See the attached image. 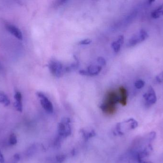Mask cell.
Segmentation results:
<instances>
[{"mask_svg": "<svg viewBox=\"0 0 163 163\" xmlns=\"http://www.w3.org/2000/svg\"><path fill=\"white\" fill-rule=\"evenodd\" d=\"M81 133L83 137L85 140H88L90 138L94 137L96 135L95 132L93 129L91 130H86L85 129H83L81 130Z\"/></svg>", "mask_w": 163, "mask_h": 163, "instance_id": "13", "label": "cell"}, {"mask_svg": "<svg viewBox=\"0 0 163 163\" xmlns=\"http://www.w3.org/2000/svg\"><path fill=\"white\" fill-rule=\"evenodd\" d=\"M0 103L5 107H8L10 104V100L4 92L0 91Z\"/></svg>", "mask_w": 163, "mask_h": 163, "instance_id": "14", "label": "cell"}, {"mask_svg": "<svg viewBox=\"0 0 163 163\" xmlns=\"http://www.w3.org/2000/svg\"><path fill=\"white\" fill-rule=\"evenodd\" d=\"M6 28L9 32L14 37L20 40H23V33L18 28L14 25L9 24L6 25Z\"/></svg>", "mask_w": 163, "mask_h": 163, "instance_id": "9", "label": "cell"}, {"mask_svg": "<svg viewBox=\"0 0 163 163\" xmlns=\"http://www.w3.org/2000/svg\"><path fill=\"white\" fill-rule=\"evenodd\" d=\"M92 42V40L90 39L87 38V39H85L82 40L79 42V44L81 45H88L90 44Z\"/></svg>", "mask_w": 163, "mask_h": 163, "instance_id": "22", "label": "cell"}, {"mask_svg": "<svg viewBox=\"0 0 163 163\" xmlns=\"http://www.w3.org/2000/svg\"><path fill=\"white\" fill-rule=\"evenodd\" d=\"M138 163H152V162H149V161H145L144 160H142L140 162H138Z\"/></svg>", "mask_w": 163, "mask_h": 163, "instance_id": "26", "label": "cell"}, {"mask_svg": "<svg viewBox=\"0 0 163 163\" xmlns=\"http://www.w3.org/2000/svg\"><path fill=\"white\" fill-rule=\"evenodd\" d=\"M124 42V36L122 35L119 36L117 40L113 42L111 45L112 48L115 53H118L120 50Z\"/></svg>", "mask_w": 163, "mask_h": 163, "instance_id": "12", "label": "cell"}, {"mask_svg": "<svg viewBox=\"0 0 163 163\" xmlns=\"http://www.w3.org/2000/svg\"><path fill=\"white\" fill-rule=\"evenodd\" d=\"M143 98L145 101V105L148 106H151L156 103L157 101L156 94L151 86L149 87L148 92L143 95Z\"/></svg>", "mask_w": 163, "mask_h": 163, "instance_id": "7", "label": "cell"}, {"mask_svg": "<svg viewBox=\"0 0 163 163\" xmlns=\"http://www.w3.org/2000/svg\"><path fill=\"white\" fill-rule=\"evenodd\" d=\"M36 95L39 98L41 104L47 112L52 113L54 112V106L49 99L41 92H37Z\"/></svg>", "mask_w": 163, "mask_h": 163, "instance_id": "6", "label": "cell"}, {"mask_svg": "<svg viewBox=\"0 0 163 163\" xmlns=\"http://www.w3.org/2000/svg\"><path fill=\"white\" fill-rule=\"evenodd\" d=\"M156 81L159 83L163 82V71L160 73L159 74L156 76Z\"/></svg>", "mask_w": 163, "mask_h": 163, "instance_id": "24", "label": "cell"}, {"mask_svg": "<svg viewBox=\"0 0 163 163\" xmlns=\"http://www.w3.org/2000/svg\"><path fill=\"white\" fill-rule=\"evenodd\" d=\"M145 82L142 80H138L135 82V87L137 89H141L144 87Z\"/></svg>", "mask_w": 163, "mask_h": 163, "instance_id": "18", "label": "cell"}, {"mask_svg": "<svg viewBox=\"0 0 163 163\" xmlns=\"http://www.w3.org/2000/svg\"><path fill=\"white\" fill-rule=\"evenodd\" d=\"M17 143V140L15 135L14 133H12L10 136L9 144L11 145H15Z\"/></svg>", "mask_w": 163, "mask_h": 163, "instance_id": "20", "label": "cell"}, {"mask_svg": "<svg viewBox=\"0 0 163 163\" xmlns=\"http://www.w3.org/2000/svg\"><path fill=\"white\" fill-rule=\"evenodd\" d=\"M14 99L15 102L14 103V106L17 111L21 112L23 111V104H22V96L20 92H17L14 95Z\"/></svg>", "mask_w": 163, "mask_h": 163, "instance_id": "11", "label": "cell"}, {"mask_svg": "<svg viewBox=\"0 0 163 163\" xmlns=\"http://www.w3.org/2000/svg\"><path fill=\"white\" fill-rule=\"evenodd\" d=\"M119 103L122 106H126L128 103V93L126 89L123 86L119 87Z\"/></svg>", "mask_w": 163, "mask_h": 163, "instance_id": "10", "label": "cell"}, {"mask_svg": "<svg viewBox=\"0 0 163 163\" xmlns=\"http://www.w3.org/2000/svg\"><path fill=\"white\" fill-rule=\"evenodd\" d=\"M20 160V156L18 154H15L13 156L12 162L9 163H18Z\"/></svg>", "mask_w": 163, "mask_h": 163, "instance_id": "23", "label": "cell"}, {"mask_svg": "<svg viewBox=\"0 0 163 163\" xmlns=\"http://www.w3.org/2000/svg\"><path fill=\"white\" fill-rule=\"evenodd\" d=\"M71 121L70 118H64L59 123L57 127V132L59 138L64 139L71 135Z\"/></svg>", "mask_w": 163, "mask_h": 163, "instance_id": "3", "label": "cell"}, {"mask_svg": "<svg viewBox=\"0 0 163 163\" xmlns=\"http://www.w3.org/2000/svg\"><path fill=\"white\" fill-rule=\"evenodd\" d=\"M118 103H119V95L116 91L111 90L106 93L103 103L100 105V108L105 114L113 115L117 112Z\"/></svg>", "mask_w": 163, "mask_h": 163, "instance_id": "1", "label": "cell"}, {"mask_svg": "<svg viewBox=\"0 0 163 163\" xmlns=\"http://www.w3.org/2000/svg\"><path fill=\"white\" fill-rule=\"evenodd\" d=\"M162 16H163V4L151 13V17L154 19H157Z\"/></svg>", "mask_w": 163, "mask_h": 163, "instance_id": "15", "label": "cell"}, {"mask_svg": "<svg viewBox=\"0 0 163 163\" xmlns=\"http://www.w3.org/2000/svg\"><path fill=\"white\" fill-rule=\"evenodd\" d=\"M137 126V121L133 118H130L117 124L114 129V132L117 135H123L129 131L135 129Z\"/></svg>", "mask_w": 163, "mask_h": 163, "instance_id": "2", "label": "cell"}, {"mask_svg": "<svg viewBox=\"0 0 163 163\" xmlns=\"http://www.w3.org/2000/svg\"><path fill=\"white\" fill-rule=\"evenodd\" d=\"M4 159L3 155L0 152V163H4Z\"/></svg>", "mask_w": 163, "mask_h": 163, "instance_id": "25", "label": "cell"}, {"mask_svg": "<svg viewBox=\"0 0 163 163\" xmlns=\"http://www.w3.org/2000/svg\"><path fill=\"white\" fill-rule=\"evenodd\" d=\"M149 37V35L147 31L141 29L138 33L133 35L129 40L128 43V47H134L136 45L144 41Z\"/></svg>", "mask_w": 163, "mask_h": 163, "instance_id": "5", "label": "cell"}, {"mask_svg": "<svg viewBox=\"0 0 163 163\" xmlns=\"http://www.w3.org/2000/svg\"><path fill=\"white\" fill-rule=\"evenodd\" d=\"M66 156L64 154H60L55 157V162L56 163H63L65 161Z\"/></svg>", "mask_w": 163, "mask_h": 163, "instance_id": "17", "label": "cell"}, {"mask_svg": "<svg viewBox=\"0 0 163 163\" xmlns=\"http://www.w3.org/2000/svg\"><path fill=\"white\" fill-rule=\"evenodd\" d=\"M97 62L98 64L99 65L102 67V66H105L106 64V60L104 57H98L97 59Z\"/></svg>", "mask_w": 163, "mask_h": 163, "instance_id": "21", "label": "cell"}, {"mask_svg": "<svg viewBox=\"0 0 163 163\" xmlns=\"http://www.w3.org/2000/svg\"><path fill=\"white\" fill-rule=\"evenodd\" d=\"M102 67L99 65H91L87 68V70H80L79 74L86 76H94L99 74L101 71Z\"/></svg>", "mask_w": 163, "mask_h": 163, "instance_id": "8", "label": "cell"}, {"mask_svg": "<svg viewBox=\"0 0 163 163\" xmlns=\"http://www.w3.org/2000/svg\"><path fill=\"white\" fill-rule=\"evenodd\" d=\"M75 60H76V62L75 63H73L69 66L66 67V68H65V72H66V73L73 71L74 70L77 69V68H78L79 65V61H78L77 58L76 57H75Z\"/></svg>", "mask_w": 163, "mask_h": 163, "instance_id": "16", "label": "cell"}, {"mask_svg": "<svg viewBox=\"0 0 163 163\" xmlns=\"http://www.w3.org/2000/svg\"><path fill=\"white\" fill-rule=\"evenodd\" d=\"M48 68L53 76L56 77H61L66 73L65 68L63 64L59 61L52 60L48 64Z\"/></svg>", "mask_w": 163, "mask_h": 163, "instance_id": "4", "label": "cell"}, {"mask_svg": "<svg viewBox=\"0 0 163 163\" xmlns=\"http://www.w3.org/2000/svg\"><path fill=\"white\" fill-rule=\"evenodd\" d=\"M36 151V146L35 144H33L29 148L26 152V155L27 156H32Z\"/></svg>", "mask_w": 163, "mask_h": 163, "instance_id": "19", "label": "cell"}]
</instances>
